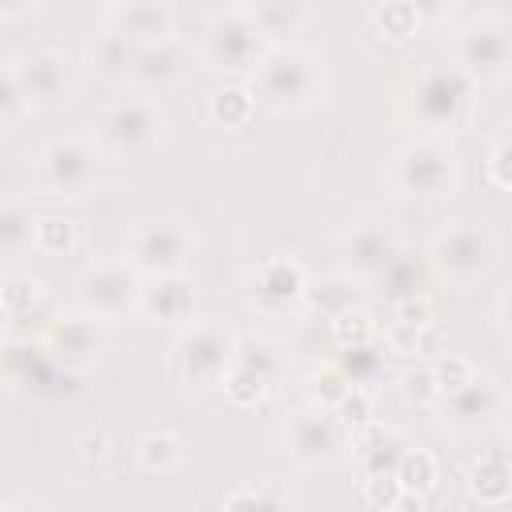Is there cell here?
Masks as SVG:
<instances>
[{
	"instance_id": "cell-1",
	"label": "cell",
	"mask_w": 512,
	"mask_h": 512,
	"mask_svg": "<svg viewBox=\"0 0 512 512\" xmlns=\"http://www.w3.org/2000/svg\"><path fill=\"white\" fill-rule=\"evenodd\" d=\"M500 260V244L480 220H452L428 244V272L452 288H476L492 276Z\"/></svg>"
},
{
	"instance_id": "cell-2",
	"label": "cell",
	"mask_w": 512,
	"mask_h": 512,
	"mask_svg": "<svg viewBox=\"0 0 512 512\" xmlns=\"http://www.w3.org/2000/svg\"><path fill=\"white\" fill-rule=\"evenodd\" d=\"M252 96L272 112H304L320 92V64L296 44H272L252 68Z\"/></svg>"
},
{
	"instance_id": "cell-3",
	"label": "cell",
	"mask_w": 512,
	"mask_h": 512,
	"mask_svg": "<svg viewBox=\"0 0 512 512\" xmlns=\"http://www.w3.org/2000/svg\"><path fill=\"white\" fill-rule=\"evenodd\" d=\"M236 332L220 320H192L172 344V372L184 388H212L236 364Z\"/></svg>"
},
{
	"instance_id": "cell-4",
	"label": "cell",
	"mask_w": 512,
	"mask_h": 512,
	"mask_svg": "<svg viewBox=\"0 0 512 512\" xmlns=\"http://www.w3.org/2000/svg\"><path fill=\"white\" fill-rule=\"evenodd\" d=\"M472 100H476V80L460 64H436L416 80L408 108L428 136H440V132H456L468 120Z\"/></svg>"
},
{
	"instance_id": "cell-5",
	"label": "cell",
	"mask_w": 512,
	"mask_h": 512,
	"mask_svg": "<svg viewBox=\"0 0 512 512\" xmlns=\"http://www.w3.org/2000/svg\"><path fill=\"white\" fill-rule=\"evenodd\" d=\"M460 164L448 140L440 136H416L392 156V188L408 200H436L456 188Z\"/></svg>"
},
{
	"instance_id": "cell-6",
	"label": "cell",
	"mask_w": 512,
	"mask_h": 512,
	"mask_svg": "<svg viewBox=\"0 0 512 512\" xmlns=\"http://www.w3.org/2000/svg\"><path fill=\"white\" fill-rule=\"evenodd\" d=\"M100 180V144L88 136H60L36 156V184L48 196L80 200Z\"/></svg>"
},
{
	"instance_id": "cell-7",
	"label": "cell",
	"mask_w": 512,
	"mask_h": 512,
	"mask_svg": "<svg viewBox=\"0 0 512 512\" xmlns=\"http://www.w3.org/2000/svg\"><path fill=\"white\" fill-rule=\"evenodd\" d=\"M272 48V40L256 28V20L248 16V8H228L220 16H212V24L204 28V64L220 68V72H252L264 52Z\"/></svg>"
},
{
	"instance_id": "cell-8",
	"label": "cell",
	"mask_w": 512,
	"mask_h": 512,
	"mask_svg": "<svg viewBox=\"0 0 512 512\" xmlns=\"http://www.w3.org/2000/svg\"><path fill=\"white\" fill-rule=\"evenodd\" d=\"M164 112L152 96H116L96 116V144L104 152H144L164 136Z\"/></svg>"
},
{
	"instance_id": "cell-9",
	"label": "cell",
	"mask_w": 512,
	"mask_h": 512,
	"mask_svg": "<svg viewBox=\"0 0 512 512\" xmlns=\"http://www.w3.org/2000/svg\"><path fill=\"white\" fill-rule=\"evenodd\" d=\"M452 64H460L476 84L500 80L512 68V20L504 16H476L456 32Z\"/></svg>"
},
{
	"instance_id": "cell-10",
	"label": "cell",
	"mask_w": 512,
	"mask_h": 512,
	"mask_svg": "<svg viewBox=\"0 0 512 512\" xmlns=\"http://www.w3.org/2000/svg\"><path fill=\"white\" fill-rule=\"evenodd\" d=\"M348 440H352V432L340 424L336 408L316 404V400L308 408L292 412L288 424H284V448L304 468H324V464L340 460V452H344Z\"/></svg>"
},
{
	"instance_id": "cell-11",
	"label": "cell",
	"mask_w": 512,
	"mask_h": 512,
	"mask_svg": "<svg viewBox=\"0 0 512 512\" xmlns=\"http://www.w3.org/2000/svg\"><path fill=\"white\" fill-rule=\"evenodd\" d=\"M140 288H144V272L124 256V260L92 264L76 280V300H80V308H88L104 320H116V316L140 308Z\"/></svg>"
},
{
	"instance_id": "cell-12",
	"label": "cell",
	"mask_w": 512,
	"mask_h": 512,
	"mask_svg": "<svg viewBox=\"0 0 512 512\" xmlns=\"http://www.w3.org/2000/svg\"><path fill=\"white\" fill-rule=\"evenodd\" d=\"M128 260L144 272V276H160V272H184L192 260V232L180 220L156 216L132 228L128 236Z\"/></svg>"
},
{
	"instance_id": "cell-13",
	"label": "cell",
	"mask_w": 512,
	"mask_h": 512,
	"mask_svg": "<svg viewBox=\"0 0 512 512\" xmlns=\"http://www.w3.org/2000/svg\"><path fill=\"white\" fill-rule=\"evenodd\" d=\"M76 376L80 372H68L52 352L48 344H24V340H12L4 344V380L16 388V392H36V396H56V392H76Z\"/></svg>"
},
{
	"instance_id": "cell-14",
	"label": "cell",
	"mask_w": 512,
	"mask_h": 512,
	"mask_svg": "<svg viewBox=\"0 0 512 512\" xmlns=\"http://www.w3.org/2000/svg\"><path fill=\"white\" fill-rule=\"evenodd\" d=\"M400 252H404V244H400L396 228H392L388 220H376V216L356 220V224L344 232V240H340L344 272H352V276L364 280V284H372Z\"/></svg>"
},
{
	"instance_id": "cell-15",
	"label": "cell",
	"mask_w": 512,
	"mask_h": 512,
	"mask_svg": "<svg viewBox=\"0 0 512 512\" xmlns=\"http://www.w3.org/2000/svg\"><path fill=\"white\" fill-rule=\"evenodd\" d=\"M48 352L68 368V372H88L100 352H104V316L80 308V312H60L48 332H44Z\"/></svg>"
},
{
	"instance_id": "cell-16",
	"label": "cell",
	"mask_w": 512,
	"mask_h": 512,
	"mask_svg": "<svg viewBox=\"0 0 512 512\" xmlns=\"http://www.w3.org/2000/svg\"><path fill=\"white\" fill-rule=\"evenodd\" d=\"M444 400V428L456 432V436H472V432H484L500 420V408H504V392L492 376H472L468 384H460L456 392L440 396Z\"/></svg>"
},
{
	"instance_id": "cell-17",
	"label": "cell",
	"mask_w": 512,
	"mask_h": 512,
	"mask_svg": "<svg viewBox=\"0 0 512 512\" xmlns=\"http://www.w3.org/2000/svg\"><path fill=\"white\" fill-rule=\"evenodd\" d=\"M304 288H308V272L292 256H268L248 280V296L260 312H288L304 304Z\"/></svg>"
},
{
	"instance_id": "cell-18",
	"label": "cell",
	"mask_w": 512,
	"mask_h": 512,
	"mask_svg": "<svg viewBox=\"0 0 512 512\" xmlns=\"http://www.w3.org/2000/svg\"><path fill=\"white\" fill-rule=\"evenodd\" d=\"M152 324H192L196 316V284L188 280V272H160V276H144L140 288V308Z\"/></svg>"
},
{
	"instance_id": "cell-19",
	"label": "cell",
	"mask_w": 512,
	"mask_h": 512,
	"mask_svg": "<svg viewBox=\"0 0 512 512\" xmlns=\"http://www.w3.org/2000/svg\"><path fill=\"white\" fill-rule=\"evenodd\" d=\"M112 28L136 44V48H152V44H168L176 32V16L164 0H120L112 4Z\"/></svg>"
},
{
	"instance_id": "cell-20",
	"label": "cell",
	"mask_w": 512,
	"mask_h": 512,
	"mask_svg": "<svg viewBox=\"0 0 512 512\" xmlns=\"http://www.w3.org/2000/svg\"><path fill=\"white\" fill-rule=\"evenodd\" d=\"M12 68H16V76H20L32 108L36 104H60V100H68V64H64V56L56 48H32V52L16 56Z\"/></svg>"
},
{
	"instance_id": "cell-21",
	"label": "cell",
	"mask_w": 512,
	"mask_h": 512,
	"mask_svg": "<svg viewBox=\"0 0 512 512\" xmlns=\"http://www.w3.org/2000/svg\"><path fill=\"white\" fill-rule=\"evenodd\" d=\"M360 284H364V280H356L352 272L316 276V280H308V288H304V308H308L312 316L336 320L340 312L360 308V300H364V288H360Z\"/></svg>"
},
{
	"instance_id": "cell-22",
	"label": "cell",
	"mask_w": 512,
	"mask_h": 512,
	"mask_svg": "<svg viewBox=\"0 0 512 512\" xmlns=\"http://www.w3.org/2000/svg\"><path fill=\"white\" fill-rule=\"evenodd\" d=\"M468 492L480 504H504L512 500V456L504 448H488L468 468Z\"/></svg>"
},
{
	"instance_id": "cell-23",
	"label": "cell",
	"mask_w": 512,
	"mask_h": 512,
	"mask_svg": "<svg viewBox=\"0 0 512 512\" xmlns=\"http://www.w3.org/2000/svg\"><path fill=\"white\" fill-rule=\"evenodd\" d=\"M352 448H356V460H360V476L364 472H396L400 456H404V436L396 428H384V424H368L352 436Z\"/></svg>"
},
{
	"instance_id": "cell-24",
	"label": "cell",
	"mask_w": 512,
	"mask_h": 512,
	"mask_svg": "<svg viewBox=\"0 0 512 512\" xmlns=\"http://www.w3.org/2000/svg\"><path fill=\"white\" fill-rule=\"evenodd\" d=\"M132 56H136V44H128L116 28H108V32H100V36H92V40H88V48H84L88 68H92L100 80H112V84L132 80Z\"/></svg>"
},
{
	"instance_id": "cell-25",
	"label": "cell",
	"mask_w": 512,
	"mask_h": 512,
	"mask_svg": "<svg viewBox=\"0 0 512 512\" xmlns=\"http://www.w3.org/2000/svg\"><path fill=\"white\" fill-rule=\"evenodd\" d=\"M248 16L256 20V28L272 40V44H292V36L300 32L304 24V8L300 0H252L244 4Z\"/></svg>"
},
{
	"instance_id": "cell-26",
	"label": "cell",
	"mask_w": 512,
	"mask_h": 512,
	"mask_svg": "<svg viewBox=\"0 0 512 512\" xmlns=\"http://www.w3.org/2000/svg\"><path fill=\"white\" fill-rule=\"evenodd\" d=\"M180 72V52L168 44H152V48H136L132 56V80H140L144 88H164L168 80H176Z\"/></svg>"
},
{
	"instance_id": "cell-27",
	"label": "cell",
	"mask_w": 512,
	"mask_h": 512,
	"mask_svg": "<svg viewBox=\"0 0 512 512\" xmlns=\"http://www.w3.org/2000/svg\"><path fill=\"white\" fill-rule=\"evenodd\" d=\"M252 112H256V96L248 84H224L208 100V116L216 128H244L252 120Z\"/></svg>"
},
{
	"instance_id": "cell-28",
	"label": "cell",
	"mask_w": 512,
	"mask_h": 512,
	"mask_svg": "<svg viewBox=\"0 0 512 512\" xmlns=\"http://www.w3.org/2000/svg\"><path fill=\"white\" fill-rule=\"evenodd\" d=\"M36 220L32 216V204L24 200H8L0 208V244H4V256H20L24 248H36Z\"/></svg>"
},
{
	"instance_id": "cell-29",
	"label": "cell",
	"mask_w": 512,
	"mask_h": 512,
	"mask_svg": "<svg viewBox=\"0 0 512 512\" xmlns=\"http://www.w3.org/2000/svg\"><path fill=\"white\" fill-rule=\"evenodd\" d=\"M220 388H224V396H228V404L232 408H256V404H264L268 400V392L276 388L268 376H260L256 368H248V364H232L228 372H224V380H220Z\"/></svg>"
},
{
	"instance_id": "cell-30",
	"label": "cell",
	"mask_w": 512,
	"mask_h": 512,
	"mask_svg": "<svg viewBox=\"0 0 512 512\" xmlns=\"http://www.w3.org/2000/svg\"><path fill=\"white\" fill-rule=\"evenodd\" d=\"M392 304L396 300H404V296H420L424 292V264L416 260V256H408V252H400L376 280H372Z\"/></svg>"
},
{
	"instance_id": "cell-31",
	"label": "cell",
	"mask_w": 512,
	"mask_h": 512,
	"mask_svg": "<svg viewBox=\"0 0 512 512\" xmlns=\"http://www.w3.org/2000/svg\"><path fill=\"white\" fill-rule=\"evenodd\" d=\"M372 24H376V32L388 36V40H412V36L420 32L424 16L412 8V0H380V4L372 8Z\"/></svg>"
},
{
	"instance_id": "cell-32",
	"label": "cell",
	"mask_w": 512,
	"mask_h": 512,
	"mask_svg": "<svg viewBox=\"0 0 512 512\" xmlns=\"http://www.w3.org/2000/svg\"><path fill=\"white\" fill-rule=\"evenodd\" d=\"M396 480L404 484L408 496H424V492L436 488L440 464H436V456L424 452V448H404V456H400V464H396Z\"/></svg>"
},
{
	"instance_id": "cell-33",
	"label": "cell",
	"mask_w": 512,
	"mask_h": 512,
	"mask_svg": "<svg viewBox=\"0 0 512 512\" xmlns=\"http://www.w3.org/2000/svg\"><path fill=\"white\" fill-rule=\"evenodd\" d=\"M76 240H80L76 220L56 216V212H48V216L36 220V252H44V256H72Z\"/></svg>"
},
{
	"instance_id": "cell-34",
	"label": "cell",
	"mask_w": 512,
	"mask_h": 512,
	"mask_svg": "<svg viewBox=\"0 0 512 512\" xmlns=\"http://www.w3.org/2000/svg\"><path fill=\"white\" fill-rule=\"evenodd\" d=\"M136 460H140V468H148V472H172V468L184 460V448H180V440H176L172 432H148V436H140V444H136Z\"/></svg>"
},
{
	"instance_id": "cell-35",
	"label": "cell",
	"mask_w": 512,
	"mask_h": 512,
	"mask_svg": "<svg viewBox=\"0 0 512 512\" xmlns=\"http://www.w3.org/2000/svg\"><path fill=\"white\" fill-rule=\"evenodd\" d=\"M224 508H288L292 496L276 480H256V484H236L232 492L220 496Z\"/></svg>"
},
{
	"instance_id": "cell-36",
	"label": "cell",
	"mask_w": 512,
	"mask_h": 512,
	"mask_svg": "<svg viewBox=\"0 0 512 512\" xmlns=\"http://www.w3.org/2000/svg\"><path fill=\"white\" fill-rule=\"evenodd\" d=\"M340 368H344V376L352 380V384H372L380 372H384V344H360V348H340V360H336Z\"/></svg>"
},
{
	"instance_id": "cell-37",
	"label": "cell",
	"mask_w": 512,
	"mask_h": 512,
	"mask_svg": "<svg viewBox=\"0 0 512 512\" xmlns=\"http://www.w3.org/2000/svg\"><path fill=\"white\" fill-rule=\"evenodd\" d=\"M328 332H332V344H336V348H360V344H372V340H376V324H372V316L364 312V304L340 312L336 320H328Z\"/></svg>"
},
{
	"instance_id": "cell-38",
	"label": "cell",
	"mask_w": 512,
	"mask_h": 512,
	"mask_svg": "<svg viewBox=\"0 0 512 512\" xmlns=\"http://www.w3.org/2000/svg\"><path fill=\"white\" fill-rule=\"evenodd\" d=\"M236 360H240V364H248V368H256V372H260V376H268L272 384H280V380H284V352H280L272 340H264V336L240 340Z\"/></svg>"
},
{
	"instance_id": "cell-39",
	"label": "cell",
	"mask_w": 512,
	"mask_h": 512,
	"mask_svg": "<svg viewBox=\"0 0 512 512\" xmlns=\"http://www.w3.org/2000/svg\"><path fill=\"white\" fill-rule=\"evenodd\" d=\"M360 500H364L368 508L392 512V508H400V504L408 500V492H404V484L396 480V472H364V476H360Z\"/></svg>"
},
{
	"instance_id": "cell-40",
	"label": "cell",
	"mask_w": 512,
	"mask_h": 512,
	"mask_svg": "<svg viewBox=\"0 0 512 512\" xmlns=\"http://www.w3.org/2000/svg\"><path fill=\"white\" fill-rule=\"evenodd\" d=\"M0 300H4V316H8V320H20L24 312L36 308V300H40V280H36V276H24V272H8V276H4V288H0Z\"/></svg>"
},
{
	"instance_id": "cell-41",
	"label": "cell",
	"mask_w": 512,
	"mask_h": 512,
	"mask_svg": "<svg viewBox=\"0 0 512 512\" xmlns=\"http://www.w3.org/2000/svg\"><path fill=\"white\" fill-rule=\"evenodd\" d=\"M24 112H32V100H28L20 76H16L12 60H8L4 64V76H0V120H4V128H16L24 120Z\"/></svg>"
},
{
	"instance_id": "cell-42",
	"label": "cell",
	"mask_w": 512,
	"mask_h": 512,
	"mask_svg": "<svg viewBox=\"0 0 512 512\" xmlns=\"http://www.w3.org/2000/svg\"><path fill=\"white\" fill-rule=\"evenodd\" d=\"M336 416H340V424L356 436V432H360V428H368V424H372V416H376V412H372V392H368L364 384H352V388L344 392V400L336 404Z\"/></svg>"
},
{
	"instance_id": "cell-43",
	"label": "cell",
	"mask_w": 512,
	"mask_h": 512,
	"mask_svg": "<svg viewBox=\"0 0 512 512\" xmlns=\"http://www.w3.org/2000/svg\"><path fill=\"white\" fill-rule=\"evenodd\" d=\"M348 388H352V380L344 376L340 364H324V368H316V376H312V400H316V404L336 408Z\"/></svg>"
},
{
	"instance_id": "cell-44",
	"label": "cell",
	"mask_w": 512,
	"mask_h": 512,
	"mask_svg": "<svg viewBox=\"0 0 512 512\" xmlns=\"http://www.w3.org/2000/svg\"><path fill=\"white\" fill-rule=\"evenodd\" d=\"M400 392H404V400L416 404V408L436 404V400H440L436 368H412V372H404V376H400Z\"/></svg>"
},
{
	"instance_id": "cell-45",
	"label": "cell",
	"mask_w": 512,
	"mask_h": 512,
	"mask_svg": "<svg viewBox=\"0 0 512 512\" xmlns=\"http://www.w3.org/2000/svg\"><path fill=\"white\" fill-rule=\"evenodd\" d=\"M432 368H436V384H440V396L456 392L460 384H468V380L476 376L472 360H468V356H456V352H444V356H440Z\"/></svg>"
},
{
	"instance_id": "cell-46",
	"label": "cell",
	"mask_w": 512,
	"mask_h": 512,
	"mask_svg": "<svg viewBox=\"0 0 512 512\" xmlns=\"http://www.w3.org/2000/svg\"><path fill=\"white\" fill-rule=\"evenodd\" d=\"M392 320L396 324H408V328H432L436 308H432V300L424 292L420 296H404V300L392 304Z\"/></svg>"
},
{
	"instance_id": "cell-47",
	"label": "cell",
	"mask_w": 512,
	"mask_h": 512,
	"mask_svg": "<svg viewBox=\"0 0 512 512\" xmlns=\"http://www.w3.org/2000/svg\"><path fill=\"white\" fill-rule=\"evenodd\" d=\"M488 180L504 192H512V132L488 152Z\"/></svg>"
},
{
	"instance_id": "cell-48",
	"label": "cell",
	"mask_w": 512,
	"mask_h": 512,
	"mask_svg": "<svg viewBox=\"0 0 512 512\" xmlns=\"http://www.w3.org/2000/svg\"><path fill=\"white\" fill-rule=\"evenodd\" d=\"M452 4H456V0H412V8L424 16V24H432V20H444V16L452 12Z\"/></svg>"
},
{
	"instance_id": "cell-49",
	"label": "cell",
	"mask_w": 512,
	"mask_h": 512,
	"mask_svg": "<svg viewBox=\"0 0 512 512\" xmlns=\"http://www.w3.org/2000/svg\"><path fill=\"white\" fill-rule=\"evenodd\" d=\"M496 320H500V332H504V340L512 344V288L500 296V308H496Z\"/></svg>"
},
{
	"instance_id": "cell-50",
	"label": "cell",
	"mask_w": 512,
	"mask_h": 512,
	"mask_svg": "<svg viewBox=\"0 0 512 512\" xmlns=\"http://www.w3.org/2000/svg\"><path fill=\"white\" fill-rule=\"evenodd\" d=\"M36 8V0H0V16L4 20H20L24 12H32Z\"/></svg>"
},
{
	"instance_id": "cell-51",
	"label": "cell",
	"mask_w": 512,
	"mask_h": 512,
	"mask_svg": "<svg viewBox=\"0 0 512 512\" xmlns=\"http://www.w3.org/2000/svg\"><path fill=\"white\" fill-rule=\"evenodd\" d=\"M104 448H108V436H104V432L84 436V456H104Z\"/></svg>"
},
{
	"instance_id": "cell-52",
	"label": "cell",
	"mask_w": 512,
	"mask_h": 512,
	"mask_svg": "<svg viewBox=\"0 0 512 512\" xmlns=\"http://www.w3.org/2000/svg\"><path fill=\"white\" fill-rule=\"evenodd\" d=\"M496 424H500V428H504V436L512 440V396L504 400V408H500V420H496Z\"/></svg>"
},
{
	"instance_id": "cell-53",
	"label": "cell",
	"mask_w": 512,
	"mask_h": 512,
	"mask_svg": "<svg viewBox=\"0 0 512 512\" xmlns=\"http://www.w3.org/2000/svg\"><path fill=\"white\" fill-rule=\"evenodd\" d=\"M92 4H120V0H92Z\"/></svg>"
},
{
	"instance_id": "cell-54",
	"label": "cell",
	"mask_w": 512,
	"mask_h": 512,
	"mask_svg": "<svg viewBox=\"0 0 512 512\" xmlns=\"http://www.w3.org/2000/svg\"><path fill=\"white\" fill-rule=\"evenodd\" d=\"M240 4H252V0H240Z\"/></svg>"
}]
</instances>
